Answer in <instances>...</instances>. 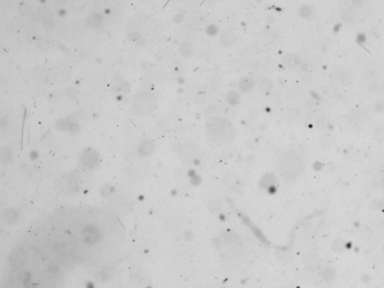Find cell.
<instances>
[{
	"mask_svg": "<svg viewBox=\"0 0 384 288\" xmlns=\"http://www.w3.org/2000/svg\"><path fill=\"white\" fill-rule=\"evenodd\" d=\"M71 123V122L68 119H59L56 122V128L60 131H66L69 128Z\"/></svg>",
	"mask_w": 384,
	"mask_h": 288,
	"instance_id": "d6986e66",
	"label": "cell"
},
{
	"mask_svg": "<svg viewBox=\"0 0 384 288\" xmlns=\"http://www.w3.org/2000/svg\"><path fill=\"white\" fill-rule=\"evenodd\" d=\"M128 38L131 41H135V42H137L140 41L141 40V35L140 34L137 32H132L131 34L128 35Z\"/></svg>",
	"mask_w": 384,
	"mask_h": 288,
	"instance_id": "cb8c5ba5",
	"label": "cell"
},
{
	"mask_svg": "<svg viewBox=\"0 0 384 288\" xmlns=\"http://www.w3.org/2000/svg\"><path fill=\"white\" fill-rule=\"evenodd\" d=\"M99 156L98 152L92 149H86L80 155V162L86 169H92L98 164Z\"/></svg>",
	"mask_w": 384,
	"mask_h": 288,
	"instance_id": "277c9868",
	"label": "cell"
},
{
	"mask_svg": "<svg viewBox=\"0 0 384 288\" xmlns=\"http://www.w3.org/2000/svg\"><path fill=\"white\" fill-rule=\"evenodd\" d=\"M0 125H1L2 128H4V127H5L6 125H8V119L5 117V116L1 118V120H0Z\"/></svg>",
	"mask_w": 384,
	"mask_h": 288,
	"instance_id": "f546056e",
	"label": "cell"
},
{
	"mask_svg": "<svg viewBox=\"0 0 384 288\" xmlns=\"http://www.w3.org/2000/svg\"><path fill=\"white\" fill-rule=\"evenodd\" d=\"M273 86L271 79L269 78H263L260 81V88L263 91H270Z\"/></svg>",
	"mask_w": 384,
	"mask_h": 288,
	"instance_id": "ac0fdd59",
	"label": "cell"
},
{
	"mask_svg": "<svg viewBox=\"0 0 384 288\" xmlns=\"http://www.w3.org/2000/svg\"><path fill=\"white\" fill-rule=\"evenodd\" d=\"M366 41V37L364 34H359L357 36V41L360 44L365 43Z\"/></svg>",
	"mask_w": 384,
	"mask_h": 288,
	"instance_id": "f1b7e54d",
	"label": "cell"
},
{
	"mask_svg": "<svg viewBox=\"0 0 384 288\" xmlns=\"http://www.w3.org/2000/svg\"><path fill=\"white\" fill-rule=\"evenodd\" d=\"M3 218L8 224H14L18 219V213L15 209H8L3 214Z\"/></svg>",
	"mask_w": 384,
	"mask_h": 288,
	"instance_id": "4fadbf2b",
	"label": "cell"
},
{
	"mask_svg": "<svg viewBox=\"0 0 384 288\" xmlns=\"http://www.w3.org/2000/svg\"><path fill=\"white\" fill-rule=\"evenodd\" d=\"M254 80L250 77H244L239 82V89L242 92H248L254 88Z\"/></svg>",
	"mask_w": 384,
	"mask_h": 288,
	"instance_id": "9c48e42d",
	"label": "cell"
},
{
	"mask_svg": "<svg viewBox=\"0 0 384 288\" xmlns=\"http://www.w3.org/2000/svg\"><path fill=\"white\" fill-rule=\"evenodd\" d=\"M55 1L57 2H59V3H62V2H65L66 0H55Z\"/></svg>",
	"mask_w": 384,
	"mask_h": 288,
	"instance_id": "d6a6232c",
	"label": "cell"
},
{
	"mask_svg": "<svg viewBox=\"0 0 384 288\" xmlns=\"http://www.w3.org/2000/svg\"><path fill=\"white\" fill-rule=\"evenodd\" d=\"M236 36L228 30H224L220 36V42L224 47H230L235 43Z\"/></svg>",
	"mask_w": 384,
	"mask_h": 288,
	"instance_id": "30bf717a",
	"label": "cell"
},
{
	"mask_svg": "<svg viewBox=\"0 0 384 288\" xmlns=\"http://www.w3.org/2000/svg\"><path fill=\"white\" fill-rule=\"evenodd\" d=\"M11 264L15 268H20L25 265L26 261V255L23 249H16L11 253L9 257Z\"/></svg>",
	"mask_w": 384,
	"mask_h": 288,
	"instance_id": "8992f818",
	"label": "cell"
},
{
	"mask_svg": "<svg viewBox=\"0 0 384 288\" xmlns=\"http://www.w3.org/2000/svg\"><path fill=\"white\" fill-rule=\"evenodd\" d=\"M174 20H175L176 23H180V22H182V20H183V16H182V15H178L177 16H176L175 19H174Z\"/></svg>",
	"mask_w": 384,
	"mask_h": 288,
	"instance_id": "4dcf8cb0",
	"label": "cell"
},
{
	"mask_svg": "<svg viewBox=\"0 0 384 288\" xmlns=\"http://www.w3.org/2000/svg\"><path fill=\"white\" fill-rule=\"evenodd\" d=\"M278 172L285 180L296 179L303 170L302 162L298 155L293 152L287 151L279 158L278 161Z\"/></svg>",
	"mask_w": 384,
	"mask_h": 288,
	"instance_id": "6da1fadb",
	"label": "cell"
},
{
	"mask_svg": "<svg viewBox=\"0 0 384 288\" xmlns=\"http://www.w3.org/2000/svg\"><path fill=\"white\" fill-rule=\"evenodd\" d=\"M43 25H44V26H45V27L47 29H49V30H50V29H52L53 28V26H54V23H53V22L52 21V20H50V19L47 18V19H45V20L43 21Z\"/></svg>",
	"mask_w": 384,
	"mask_h": 288,
	"instance_id": "484cf974",
	"label": "cell"
},
{
	"mask_svg": "<svg viewBox=\"0 0 384 288\" xmlns=\"http://www.w3.org/2000/svg\"><path fill=\"white\" fill-rule=\"evenodd\" d=\"M134 111L139 116H148L154 112L157 106V98L152 92H140L134 97Z\"/></svg>",
	"mask_w": 384,
	"mask_h": 288,
	"instance_id": "7a4b0ae2",
	"label": "cell"
},
{
	"mask_svg": "<svg viewBox=\"0 0 384 288\" xmlns=\"http://www.w3.org/2000/svg\"><path fill=\"white\" fill-rule=\"evenodd\" d=\"M209 129L214 134L221 135L224 140H230L233 137V131L229 122L221 118H215L210 121Z\"/></svg>",
	"mask_w": 384,
	"mask_h": 288,
	"instance_id": "3957f363",
	"label": "cell"
},
{
	"mask_svg": "<svg viewBox=\"0 0 384 288\" xmlns=\"http://www.w3.org/2000/svg\"><path fill=\"white\" fill-rule=\"evenodd\" d=\"M112 270L109 266H106L102 268L95 274V278L101 281H105L112 277Z\"/></svg>",
	"mask_w": 384,
	"mask_h": 288,
	"instance_id": "5bb4252c",
	"label": "cell"
},
{
	"mask_svg": "<svg viewBox=\"0 0 384 288\" xmlns=\"http://www.w3.org/2000/svg\"><path fill=\"white\" fill-rule=\"evenodd\" d=\"M308 69V67L307 65H302V70H303V71H307Z\"/></svg>",
	"mask_w": 384,
	"mask_h": 288,
	"instance_id": "1f68e13d",
	"label": "cell"
},
{
	"mask_svg": "<svg viewBox=\"0 0 384 288\" xmlns=\"http://www.w3.org/2000/svg\"><path fill=\"white\" fill-rule=\"evenodd\" d=\"M78 129H79L78 125H77V124L74 123V122H71V125H70V126H69L68 130L70 131H71V132H76V131H78Z\"/></svg>",
	"mask_w": 384,
	"mask_h": 288,
	"instance_id": "83f0119b",
	"label": "cell"
},
{
	"mask_svg": "<svg viewBox=\"0 0 384 288\" xmlns=\"http://www.w3.org/2000/svg\"><path fill=\"white\" fill-rule=\"evenodd\" d=\"M179 51L180 54L184 57H190L194 54V47L191 42L184 41L179 45Z\"/></svg>",
	"mask_w": 384,
	"mask_h": 288,
	"instance_id": "8fae6325",
	"label": "cell"
},
{
	"mask_svg": "<svg viewBox=\"0 0 384 288\" xmlns=\"http://www.w3.org/2000/svg\"><path fill=\"white\" fill-rule=\"evenodd\" d=\"M284 62L287 67H294L296 65L300 63V59L295 54L293 53H288L284 56Z\"/></svg>",
	"mask_w": 384,
	"mask_h": 288,
	"instance_id": "9a60e30c",
	"label": "cell"
},
{
	"mask_svg": "<svg viewBox=\"0 0 384 288\" xmlns=\"http://www.w3.org/2000/svg\"><path fill=\"white\" fill-rule=\"evenodd\" d=\"M103 18L100 14L93 13L86 19V23L91 28H98L101 25Z\"/></svg>",
	"mask_w": 384,
	"mask_h": 288,
	"instance_id": "7c38bea8",
	"label": "cell"
},
{
	"mask_svg": "<svg viewBox=\"0 0 384 288\" xmlns=\"http://www.w3.org/2000/svg\"><path fill=\"white\" fill-rule=\"evenodd\" d=\"M119 90L121 92H124V93L128 92L130 91V85H129V83H127V82H124V83H121L120 86H119Z\"/></svg>",
	"mask_w": 384,
	"mask_h": 288,
	"instance_id": "d4e9b609",
	"label": "cell"
},
{
	"mask_svg": "<svg viewBox=\"0 0 384 288\" xmlns=\"http://www.w3.org/2000/svg\"><path fill=\"white\" fill-rule=\"evenodd\" d=\"M226 101L230 105H237L240 101V95L235 90H231L227 94Z\"/></svg>",
	"mask_w": 384,
	"mask_h": 288,
	"instance_id": "e0dca14e",
	"label": "cell"
},
{
	"mask_svg": "<svg viewBox=\"0 0 384 288\" xmlns=\"http://www.w3.org/2000/svg\"><path fill=\"white\" fill-rule=\"evenodd\" d=\"M111 193H112V187L109 184L105 185L101 190V194L103 197L109 196Z\"/></svg>",
	"mask_w": 384,
	"mask_h": 288,
	"instance_id": "7402d4cb",
	"label": "cell"
},
{
	"mask_svg": "<svg viewBox=\"0 0 384 288\" xmlns=\"http://www.w3.org/2000/svg\"><path fill=\"white\" fill-rule=\"evenodd\" d=\"M300 14H301V16L304 18H306L310 15V10L308 9V8L304 7L302 8L301 12H300Z\"/></svg>",
	"mask_w": 384,
	"mask_h": 288,
	"instance_id": "4316f807",
	"label": "cell"
},
{
	"mask_svg": "<svg viewBox=\"0 0 384 288\" xmlns=\"http://www.w3.org/2000/svg\"><path fill=\"white\" fill-rule=\"evenodd\" d=\"M225 240L227 242H229L230 244H233L237 242V237L233 233H226L225 234Z\"/></svg>",
	"mask_w": 384,
	"mask_h": 288,
	"instance_id": "603a6c76",
	"label": "cell"
},
{
	"mask_svg": "<svg viewBox=\"0 0 384 288\" xmlns=\"http://www.w3.org/2000/svg\"><path fill=\"white\" fill-rule=\"evenodd\" d=\"M18 10L20 15H23V16H27V15H29L31 12L30 7H29V5H25V4L20 5Z\"/></svg>",
	"mask_w": 384,
	"mask_h": 288,
	"instance_id": "ffe728a7",
	"label": "cell"
},
{
	"mask_svg": "<svg viewBox=\"0 0 384 288\" xmlns=\"http://www.w3.org/2000/svg\"><path fill=\"white\" fill-rule=\"evenodd\" d=\"M218 27H217L214 24L209 25L208 27L207 28V34L210 36V37L216 35L218 34Z\"/></svg>",
	"mask_w": 384,
	"mask_h": 288,
	"instance_id": "44dd1931",
	"label": "cell"
},
{
	"mask_svg": "<svg viewBox=\"0 0 384 288\" xmlns=\"http://www.w3.org/2000/svg\"><path fill=\"white\" fill-rule=\"evenodd\" d=\"M181 156L183 158L184 161L187 163H191L198 157V150L194 146H186V147L182 149Z\"/></svg>",
	"mask_w": 384,
	"mask_h": 288,
	"instance_id": "52a82bcc",
	"label": "cell"
},
{
	"mask_svg": "<svg viewBox=\"0 0 384 288\" xmlns=\"http://www.w3.org/2000/svg\"><path fill=\"white\" fill-rule=\"evenodd\" d=\"M154 149H155V147H154L153 144L150 141L146 140V141H143L140 144V146H138L137 152L138 154L142 155V156H148L154 152Z\"/></svg>",
	"mask_w": 384,
	"mask_h": 288,
	"instance_id": "ba28073f",
	"label": "cell"
},
{
	"mask_svg": "<svg viewBox=\"0 0 384 288\" xmlns=\"http://www.w3.org/2000/svg\"><path fill=\"white\" fill-rule=\"evenodd\" d=\"M13 158V152L12 149L8 147H5L2 151L1 160L2 163L5 165H7L12 162Z\"/></svg>",
	"mask_w": 384,
	"mask_h": 288,
	"instance_id": "2e32d148",
	"label": "cell"
},
{
	"mask_svg": "<svg viewBox=\"0 0 384 288\" xmlns=\"http://www.w3.org/2000/svg\"><path fill=\"white\" fill-rule=\"evenodd\" d=\"M82 236H83V241L86 243L92 245V244H95V242H97L98 240H99L100 232L95 227L87 226L83 229Z\"/></svg>",
	"mask_w": 384,
	"mask_h": 288,
	"instance_id": "5b68a950",
	"label": "cell"
}]
</instances>
